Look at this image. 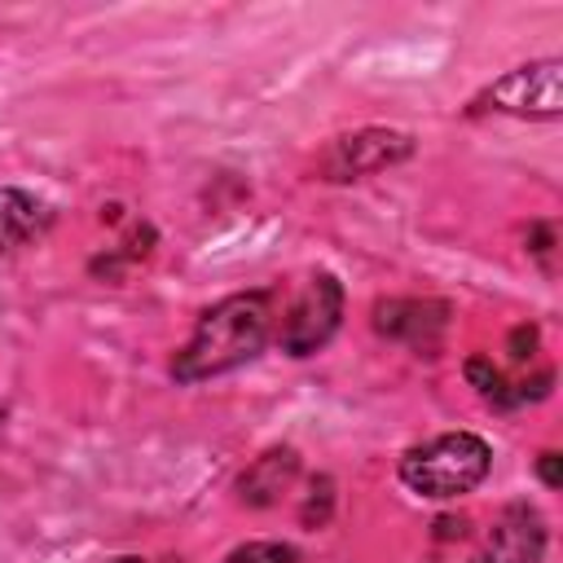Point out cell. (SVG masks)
Returning a JSON list of instances; mask_svg holds the SVG:
<instances>
[{
    "mask_svg": "<svg viewBox=\"0 0 563 563\" xmlns=\"http://www.w3.org/2000/svg\"><path fill=\"white\" fill-rule=\"evenodd\" d=\"M488 466H493L488 440H479L475 431H449V435H435L427 444H413L400 457V484L418 497L449 501V497L479 488Z\"/></svg>",
    "mask_w": 563,
    "mask_h": 563,
    "instance_id": "cell-2",
    "label": "cell"
},
{
    "mask_svg": "<svg viewBox=\"0 0 563 563\" xmlns=\"http://www.w3.org/2000/svg\"><path fill=\"white\" fill-rule=\"evenodd\" d=\"M295 471H299L295 449H268V453L255 457V466L242 475V497H246L251 506H268V501H277V497L290 488Z\"/></svg>",
    "mask_w": 563,
    "mask_h": 563,
    "instance_id": "cell-9",
    "label": "cell"
},
{
    "mask_svg": "<svg viewBox=\"0 0 563 563\" xmlns=\"http://www.w3.org/2000/svg\"><path fill=\"white\" fill-rule=\"evenodd\" d=\"M339 317H343V286L330 273L308 277V286L299 290V299L290 303V312L282 321V352L312 356L317 347H325Z\"/></svg>",
    "mask_w": 563,
    "mask_h": 563,
    "instance_id": "cell-5",
    "label": "cell"
},
{
    "mask_svg": "<svg viewBox=\"0 0 563 563\" xmlns=\"http://www.w3.org/2000/svg\"><path fill=\"white\" fill-rule=\"evenodd\" d=\"M114 563H141V559H136V554H123V559H114Z\"/></svg>",
    "mask_w": 563,
    "mask_h": 563,
    "instance_id": "cell-14",
    "label": "cell"
},
{
    "mask_svg": "<svg viewBox=\"0 0 563 563\" xmlns=\"http://www.w3.org/2000/svg\"><path fill=\"white\" fill-rule=\"evenodd\" d=\"M541 550H545L541 515L528 510V506H510L493 523V532H488L484 550L475 554V563H537Z\"/></svg>",
    "mask_w": 563,
    "mask_h": 563,
    "instance_id": "cell-6",
    "label": "cell"
},
{
    "mask_svg": "<svg viewBox=\"0 0 563 563\" xmlns=\"http://www.w3.org/2000/svg\"><path fill=\"white\" fill-rule=\"evenodd\" d=\"M53 224V211L44 198L26 189H0V251L31 246Z\"/></svg>",
    "mask_w": 563,
    "mask_h": 563,
    "instance_id": "cell-8",
    "label": "cell"
},
{
    "mask_svg": "<svg viewBox=\"0 0 563 563\" xmlns=\"http://www.w3.org/2000/svg\"><path fill=\"white\" fill-rule=\"evenodd\" d=\"M545 391H550V374H545V378L532 387V396H545ZM515 400H528V383H519V387H515Z\"/></svg>",
    "mask_w": 563,
    "mask_h": 563,
    "instance_id": "cell-13",
    "label": "cell"
},
{
    "mask_svg": "<svg viewBox=\"0 0 563 563\" xmlns=\"http://www.w3.org/2000/svg\"><path fill=\"white\" fill-rule=\"evenodd\" d=\"M268 330H273V299L264 290H246L211 303L198 317L189 343L172 361L176 383H202L246 365L268 343Z\"/></svg>",
    "mask_w": 563,
    "mask_h": 563,
    "instance_id": "cell-1",
    "label": "cell"
},
{
    "mask_svg": "<svg viewBox=\"0 0 563 563\" xmlns=\"http://www.w3.org/2000/svg\"><path fill=\"white\" fill-rule=\"evenodd\" d=\"M559 462H563V457H559V453H554V449H550V453H541V457H537V471H541V479H545V484H550V488H559V484H563V471H559Z\"/></svg>",
    "mask_w": 563,
    "mask_h": 563,
    "instance_id": "cell-12",
    "label": "cell"
},
{
    "mask_svg": "<svg viewBox=\"0 0 563 563\" xmlns=\"http://www.w3.org/2000/svg\"><path fill=\"white\" fill-rule=\"evenodd\" d=\"M479 101H488V110L519 114V119H559V110H563V62L545 57V62L515 66Z\"/></svg>",
    "mask_w": 563,
    "mask_h": 563,
    "instance_id": "cell-3",
    "label": "cell"
},
{
    "mask_svg": "<svg viewBox=\"0 0 563 563\" xmlns=\"http://www.w3.org/2000/svg\"><path fill=\"white\" fill-rule=\"evenodd\" d=\"M444 317H449V308L444 303H431V299H387V303L374 308L378 334L400 339L409 347H427V352L440 343Z\"/></svg>",
    "mask_w": 563,
    "mask_h": 563,
    "instance_id": "cell-7",
    "label": "cell"
},
{
    "mask_svg": "<svg viewBox=\"0 0 563 563\" xmlns=\"http://www.w3.org/2000/svg\"><path fill=\"white\" fill-rule=\"evenodd\" d=\"M295 559L299 554L290 545H282V541H246V545L224 554V563H295Z\"/></svg>",
    "mask_w": 563,
    "mask_h": 563,
    "instance_id": "cell-10",
    "label": "cell"
},
{
    "mask_svg": "<svg viewBox=\"0 0 563 563\" xmlns=\"http://www.w3.org/2000/svg\"><path fill=\"white\" fill-rule=\"evenodd\" d=\"M532 347H537V330H532V325H519V330L510 334V361H528Z\"/></svg>",
    "mask_w": 563,
    "mask_h": 563,
    "instance_id": "cell-11",
    "label": "cell"
},
{
    "mask_svg": "<svg viewBox=\"0 0 563 563\" xmlns=\"http://www.w3.org/2000/svg\"><path fill=\"white\" fill-rule=\"evenodd\" d=\"M413 150V136L409 132H396V128H361V132H347L339 141H330V150L317 158V172L325 180H361V176H374L400 158H409Z\"/></svg>",
    "mask_w": 563,
    "mask_h": 563,
    "instance_id": "cell-4",
    "label": "cell"
}]
</instances>
